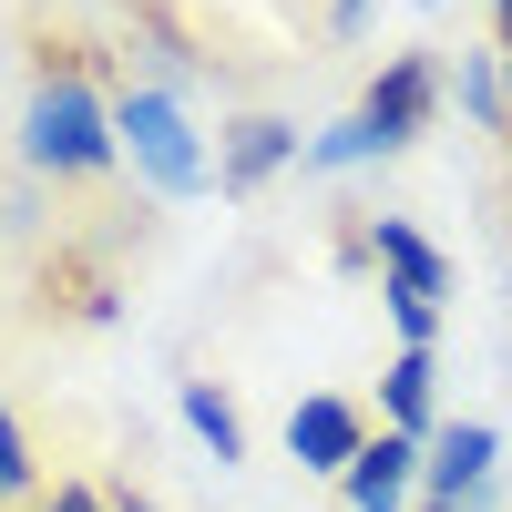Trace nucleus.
Instances as JSON below:
<instances>
[{
  "mask_svg": "<svg viewBox=\"0 0 512 512\" xmlns=\"http://www.w3.org/2000/svg\"><path fill=\"white\" fill-rule=\"evenodd\" d=\"M420 11H441V0H420Z\"/></svg>",
  "mask_w": 512,
  "mask_h": 512,
  "instance_id": "obj_20",
  "label": "nucleus"
},
{
  "mask_svg": "<svg viewBox=\"0 0 512 512\" xmlns=\"http://www.w3.org/2000/svg\"><path fill=\"white\" fill-rule=\"evenodd\" d=\"M431 113H441V62L431 52H390L369 72V93H359V123L379 134V154H400L431 134Z\"/></svg>",
  "mask_w": 512,
  "mask_h": 512,
  "instance_id": "obj_3",
  "label": "nucleus"
},
{
  "mask_svg": "<svg viewBox=\"0 0 512 512\" xmlns=\"http://www.w3.org/2000/svg\"><path fill=\"white\" fill-rule=\"evenodd\" d=\"M492 31H502V62H512V0H492Z\"/></svg>",
  "mask_w": 512,
  "mask_h": 512,
  "instance_id": "obj_18",
  "label": "nucleus"
},
{
  "mask_svg": "<svg viewBox=\"0 0 512 512\" xmlns=\"http://www.w3.org/2000/svg\"><path fill=\"white\" fill-rule=\"evenodd\" d=\"M461 113H472L482 134H512V113H502V52H461Z\"/></svg>",
  "mask_w": 512,
  "mask_h": 512,
  "instance_id": "obj_13",
  "label": "nucleus"
},
{
  "mask_svg": "<svg viewBox=\"0 0 512 512\" xmlns=\"http://www.w3.org/2000/svg\"><path fill=\"white\" fill-rule=\"evenodd\" d=\"M492 461H502V431H492V420H441L431 472H420V502H441V512H482Z\"/></svg>",
  "mask_w": 512,
  "mask_h": 512,
  "instance_id": "obj_4",
  "label": "nucleus"
},
{
  "mask_svg": "<svg viewBox=\"0 0 512 512\" xmlns=\"http://www.w3.org/2000/svg\"><path fill=\"white\" fill-rule=\"evenodd\" d=\"M41 512H113V492H93V482H52V502Z\"/></svg>",
  "mask_w": 512,
  "mask_h": 512,
  "instance_id": "obj_16",
  "label": "nucleus"
},
{
  "mask_svg": "<svg viewBox=\"0 0 512 512\" xmlns=\"http://www.w3.org/2000/svg\"><path fill=\"white\" fill-rule=\"evenodd\" d=\"M502 113H512V62H502Z\"/></svg>",
  "mask_w": 512,
  "mask_h": 512,
  "instance_id": "obj_19",
  "label": "nucleus"
},
{
  "mask_svg": "<svg viewBox=\"0 0 512 512\" xmlns=\"http://www.w3.org/2000/svg\"><path fill=\"white\" fill-rule=\"evenodd\" d=\"M369 451V420H359V400H338V390H308L287 410V461L297 472H328V482H349V461Z\"/></svg>",
  "mask_w": 512,
  "mask_h": 512,
  "instance_id": "obj_5",
  "label": "nucleus"
},
{
  "mask_svg": "<svg viewBox=\"0 0 512 512\" xmlns=\"http://www.w3.org/2000/svg\"><path fill=\"white\" fill-rule=\"evenodd\" d=\"M21 164L31 175H113L123 164V134H113V103L82 82V62H52L41 52V82H31V103H21Z\"/></svg>",
  "mask_w": 512,
  "mask_h": 512,
  "instance_id": "obj_1",
  "label": "nucleus"
},
{
  "mask_svg": "<svg viewBox=\"0 0 512 512\" xmlns=\"http://www.w3.org/2000/svg\"><path fill=\"white\" fill-rule=\"evenodd\" d=\"M420 472H431V441H410V431H369V451L349 461V512H410Z\"/></svg>",
  "mask_w": 512,
  "mask_h": 512,
  "instance_id": "obj_7",
  "label": "nucleus"
},
{
  "mask_svg": "<svg viewBox=\"0 0 512 512\" xmlns=\"http://www.w3.org/2000/svg\"><path fill=\"white\" fill-rule=\"evenodd\" d=\"M379 431L441 441V359L431 349H400L390 369H379Z\"/></svg>",
  "mask_w": 512,
  "mask_h": 512,
  "instance_id": "obj_8",
  "label": "nucleus"
},
{
  "mask_svg": "<svg viewBox=\"0 0 512 512\" xmlns=\"http://www.w3.org/2000/svg\"><path fill=\"white\" fill-rule=\"evenodd\" d=\"M123 41L144 52V82H164V93H185V82L205 72V62H195V41L164 21V11H134V21H123Z\"/></svg>",
  "mask_w": 512,
  "mask_h": 512,
  "instance_id": "obj_11",
  "label": "nucleus"
},
{
  "mask_svg": "<svg viewBox=\"0 0 512 512\" xmlns=\"http://www.w3.org/2000/svg\"><path fill=\"white\" fill-rule=\"evenodd\" d=\"M379 308H390L400 349H431V338H441V297H420V287H400V277H379Z\"/></svg>",
  "mask_w": 512,
  "mask_h": 512,
  "instance_id": "obj_14",
  "label": "nucleus"
},
{
  "mask_svg": "<svg viewBox=\"0 0 512 512\" xmlns=\"http://www.w3.org/2000/svg\"><path fill=\"white\" fill-rule=\"evenodd\" d=\"M175 410H185V431L216 451V461H246V410L216 390V379H175Z\"/></svg>",
  "mask_w": 512,
  "mask_h": 512,
  "instance_id": "obj_10",
  "label": "nucleus"
},
{
  "mask_svg": "<svg viewBox=\"0 0 512 512\" xmlns=\"http://www.w3.org/2000/svg\"><path fill=\"white\" fill-rule=\"evenodd\" d=\"M349 164H379V134L359 123V103L328 123V134H308V175H349Z\"/></svg>",
  "mask_w": 512,
  "mask_h": 512,
  "instance_id": "obj_12",
  "label": "nucleus"
},
{
  "mask_svg": "<svg viewBox=\"0 0 512 512\" xmlns=\"http://www.w3.org/2000/svg\"><path fill=\"white\" fill-rule=\"evenodd\" d=\"M113 134H123V164H134L154 195L185 205V195L216 185V154H205L185 93H164V82H123V93H113Z\"/></svg>",
  "mask_w": 512,
  "mask_h": 512,
  "instance_id": "obj_2",
  "label": "nucleus"
},
{
  "mask_svg": "<svg viewBox=\"0 0 512 512\" xmlns=\"http://www.w3.org/2000/svg\"><path fill=\"white\" fill-rule=\"evenodd\" d=\"M359 21H369V0H328V31H338V41H349Z\"/></svg>",
  "mask_w": 512,
  "mask_h": 512,
  "instance_id": "obj_17",
  "label": "nucleus"
},
{
  "mask_svg": "<svg viewBox=\"0 0 512 512\" xmlns=\"http://www.w3.org/2000/svg\"><path fill=\"white\" fill-rule=\"evenodd\" d=\"M41 492V451H31V431L11 410H0V502H31Z\"/></svg>",
  "mask_w": 512,
  "mask_h": 512,
  "instance_id": "obj_15",
  "label": "nucleus"
},
{
  "mask_svg": "<svg viewBox=\"0 0 512 512\" xmlns=\"http://www.w3.org/2000/svg\"><path fill=\"white\" fill-rule=\"evenodd\" d=\"M287 164H308V144H297L287 113H236L226 134H216V185L226 195H256L267 175H287Z\"/></svg>",
  "mask_w": 512,
  "mask_h": 512,
  "instance_id": "obj_6",
  "label": "nucleus"
},
{
  "mask_svg": "<svg viewBox=\"0 0 512 512\" xmlns=\"http://www.w3.org/2000/svg\"><path fill=\"white\" fill-rule=\"evenodd\" d=\"M369 256H379V277H400V287H420V297H451V256L420 236L410 216H369Z\"/></svg>",
  "mask_w": 512,
  "mask_h": 512,
  "instance_id": "obj_9",
  "label": "nucleus"
}]
</instances>
